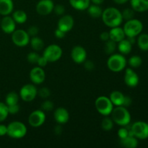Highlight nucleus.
Masks as SVG:
<instances>
[{
	"label": "nucleus",
	"instance_id": "obj_40",
	"mask_svg": "<svg viewBox=\"0 0 148 148\" xmlns=\"http://www.w3.org/2000/svg\"><path fill=\"white\" fill-rule=\"evenodd\" d=\"M53 12H54L55 14H56L57 15H63L65 12V7L64 6H63L62 4H56L54 5L53 7Z\"/></svg>",
	"mask_w": 148,
	"mask_h": 148
},
{
	"label": "nucleus",
	"instance_id": "obj_9",
	"mask_svg": "<svg viewBox=\"0 0 148 148\" xmlns=\"http://www.w3.org/2000/svg\"><path fill=\"white\" fill-rule=\"evenodd\" d=\"M30 37L27 31L22 29L15 30L12 33V40L15 46L25 47L30 43Z\"/></svg>",
	"mask_w": 148,
	"mask_h": 148
},
{
	"label": "nucleus",
	"instance_id": "obj_33",
	"mask_svg": "<svg viewBox=\"0 0 148 148\" xmlns=\"http://www.w3.org/2000/svg\"><path fill=\"white\" fill-rule=\"evenodd\" d=\"M128 64L132 68H138L143 64V59L140 56L134 55L129 59Z\"/></svg>",
	"mask_w": 148,
	"mask_h": 148
},
{
	"label": "nucleus",
	"instance_id": "obj_37",
	"mask_svg": "<svg viewBox=\"0 0 148 148\" xmlns=\"http://www.w3.org/2000/svg\"><path fill=\"white\" fill-rule=\"evenodd\" d=\"M53 107H54V105L53 102L49 100H46L41 104V110H43V111H52L53 109Z\"/></svg>",
	"mask_w": 148,
	"mask_h": 148
},
{
	"label": "nucleus",
	"instance_id": "obj_22",
	"mask_svg": "<svg viewBox=\"0 0 148 148\" xmlns=\"http://www.w3.org/2000/svg\"><path fill=\"white\" fill-rule=\"evenodd\" d=\"M124 98L125 95L121 92L119 90H114L111 94H110L109 98L114 106H123L124 103Z\"/></svg>",
	"mask_w": 148,
	"mask_h": 148
},
{
	"label": "nucleus",
	"instance_id": "obj_35",
	"mask_svg": "<svg viewBox=\"0 0 148 148\" xmlns=\"http://www.w3.org/2000/svg\"><path fill=\"white\" fill-rule=\"evenodd\" d=\"M121 14H122L123 20H126L127 21L134 18V10L132 8L124 9V11L121 12Z\"/></svg>",
	"mask_w": 148,
	"mask_h": 148
},
{
	"label": "nucleus",
	"instance_id": "obj_12",
	"mask_svg": "<svg viewBox=\"0 0 148 148\" xmlns=\"http://www.w3.org/2000/svg\"><path fill=\"white\" fill-rule=\"evenodd\" d=\"M54 4L52 0H40L36 7V12L41 16L49 15L53 12Z\"/></svg>",
	"mask_w": 148,
	"mask_h": 148
},
{
	"label": "nucleus",
	"instance_id": "obj_21",
	"mask_svg": "<svg viewBox=\"0 0 148 148\" xmlns=\"http://www.w3.org/2000/svg\"><path fill=\"white\" fill-rule=\"evenodd\" d=\"M130 4L134 12H144L148 10V0H130Z\"/></svg>",
	"mask_w": 148,
	"mask_h": 148
},
{
	"label": "nucleus",
	"instance_id": "obj_25",
	"mask_svg": "<svg viewBox=\"0 0 148 148\" xmlns=\"http://www.w3.org/2000/svg\"><path fill=\"white\" fill-rule=\"evenodd\" d=\"M121 146L127 148H136L138 146V140L134 136H127V137L120 140Z\"/></svg>",
	"mask_w": 148,
	"mask_h": 148
},
{
	"label": "nucleus",
	"instance_id": "obj_4",
	"mask_svg": "<svg viewBox=\"0 0 148 148\" xmlns=\"http://www.w3.org/2000/svg\"><path fill=\"white\" fill-rule=\"evenodd\" d=\"M27 134V127L20 121H12L7 125V134L12 139H22Z\"/></svg>",
	"mask_w": 148,
	"mask_h": 148
},
{
	"label": "nucleus",
	"instance_id": "obj_8",
	"mask_svg": "<svg viewBox=\"0 0 148 148\" xmlns=\"http://www.w3.org/2000/svg\"><path fill=\"white\" fill-rule=\"evenodd\" d=\"M38 95V90L33 84H26L20 88L19 96L25 102H31Z\"/></svg>",
	"mask_w": 148,
	"mask_h": 148
},
{
	"label": "nucleus",
	"instance_id": "obj_46",
	"mask_svg": "<svg viewBox=\"0 0 148 148\" xmlns=\"http://www.w3.org/2000/svg\"><path fill=\"white\" fill-rule=\"evenodd\" d=\"M100 38H101V40L106 42L107 40H108L110 39V36H109V32L104 31L103 33H101L100 35Z\"/></svg>",
	"mask_w": 148,
	"mask_h": 148
},
{
	"label": "nucleus",
	"instance_id": "obj_10",
	"mask_svg": "<svg viewBox=\"0 0 148 148\" xmlns=\"http://www.w3.org/2000/svg\"><path fill=\"white\" fill-rule=\"evenodd\" d=\"M131 131L137 139L146 140L148 138V123L136 121L131 126Z\"/></svg>",
	"mask_w": 148,
	"mask_h": 148
},
{
	"label": "nucleus",
	"instance_id": "obj_20",
	"mask_svg": "<svg viewBox=\"0 0 148 148\" xmlns=\"http://www.w3.org/2000/svg\"><path fill=\"white\" fill-rule=\"evenodd\" d=\"M14 9L12 0H0V14L2 16L11 14Z\"/></svg>",
	"mask_w": 148,
	"mask_h": 148
},
{
	"label": "nucleus",
	"instance_id": "obj_14",
	"mask_svg": "<svg viewBox=\"0 0 148 148\" xmlns=\"http://www.w3.org/2000/svg\"><path fill=\"white\" fill-rule=\"evenodd\" d=\"M75 20L70 14H63L58 21V28L63 30L65 33L70 31L74 27Z\"/></svg>",
	"mask_w": 148,
	"mask_h": 148
},
{
	"label": "nucleus",
	"instance_id": "obj_49",
	"mask_svg": "<svg viewBox=\"0 0 148 148\" xmlns=\"http://www.w3.org/2000/svg\"><path fill=\"white\" fill-rule=\"evenodd\" d=\"M7 133V126L4 124H0V137L6 135Z\"/></svg>",
	"mask_w": 148,
	"mask_h": 148
},
{
	"label": "nucleus",
	"instance_id": "obj_42",
	"mask_svg": "<svg viewBox=\"0 0 148 148\" xmlns=\"http://www.w3.org/2000/svg\"><path fill=\"white\" fill-rule=\"evenodd\" d=\"M8 106L9 114H11V115L17 114L19 112V111H20V106L18 105V103L11 106Z\"/></svg>",
	"mask_w": 148,
	"mask_h": 148
},
{
	"label": "nucleus",
	"instance_id": "obj_28",
	"mask_svg": "<svg viewBox=\"0 0 148 148\" xmlns=\"http://www.w3.org/2000/svg\"><path fill=\"white\" fill-rule=\"evenodd\" d=\"M88 10V13L91 17L93 18H98V17H101L103 13V10L100 5H97V4H90L89 7L87 9Z\"/></svg>",
	"mask_w": 148,
	"mask_h": 148
},
{
	"label": "nucleus",
	"instance_id": "obj_16",
	"mask_svg": "<svg viewBox=\"0 0 148 148\" xmlns=\"http://www.w3.org/2000/svg\"><path fill=\"white\" fill-rule=\"evenodd\" d=\"M0 27L4 33L12 34L16 30V23L12 17L6 15L0 20Z\"/></svg>",
	"mask_w": 148,
	"mask_h": 148
},
{
	"label": "nucleus",
	"instance_id": "obj_43",
	"mask_svg": "<svg viewBox=\"0 0 148 148\" xmlns=\"http://www.w3.org/2000/svg\"><path fill=\"white\" fill-rule=\"evenodd\" d=\"M84 64V67L86 70L88 71H92L93 70L94 68H95V64H94L93 62L90 60H85V62L82 63Z\"/></svg>",
	"mask_w": 148,
	"mask_h": 148
},
{
	"label": "nucleus",
	"instance_id": "obj_29",
	"mask_svg": "<svg viewBox=\"0 0 148 148\" xmlns=\"http://www.w3.org/2000/svg\"><path fill=\"white\" fill-rule=\"evenodd\" d=\"M137 45L138 47L143 51H148V34L143 33L139 35L137 38Z\"/></svg>",
	"mask_w": 148,
	"mask_h": 148
},
{
	"label": "nucleus",
	"instance_id": "obj_39",
	"mask_svg": "<svg viewBox=\"0 0 148 148\" xmlns=\"http://www.w3.org/2000/svg\"><path fill=\"white\" fill-rule=\"evenodd\" d=\"M129 130H130V129L127 128V127L126 126V127H121V128L118 130L117 134H118V137H119L120 140L125 138L127 136H129Z\"/></svg>",
	"mask_w": 148,
	"mask_h": 148
},
{
	"label": "nucleus",
	"instance_id": "obj_6",
	"mask_svg": "<svg viewBox=\"0 0 148 148\" xmlns=\"http://www.w3.org/2000/svg\"><path fill=\"white\" fill-rule=\"evenodd\" d=\"M95 106L97 111L104 116L111 115L114 109V104L110 98L106 96H99L97 98L95 101Z\"/></svg>",
	"mask_w": 148,
	"mask_h": 148
},
{
	"label": "nucleus",
	"instance_id": "obj_41",
	"mask_svg": "<svg viewBox=\"0 0 148 148\" xmlns=\"http://www.w3.org/2000/svg\"><path fill=\"white\" fill-rule=\"evenodd\" d=\"M39 29L37 26L36 25H31L28 27L27 30V34L30 36V37H34V36H36L38 33Z\"/></svg>",
	"mask_w": 148,
	"mask_h": 148
},
{
	"label": "nucleus",
	"instance_id": "obj_26",
	"mask_svg": "<svg viewBox=\"0 0 148 148\" xmlns=\"http://www.w3.org/2000/svg\"><path fill=\"white\" fill-rule=\"evenodd\" d=\"M12 17L17 24H24L27 20V15L25 11L22 10H17L12 13Z\"/></svg>",
	"mask_w": 148,
	"mask_h": 148
},
{
	"label": "nucleus",
	"instance_id": "obj_45",
	"mask_svg": "<svg viewBox=\"0 0 148 148\" xmlns=\"http://www.w3.org/2000/svg\"><path fill=\"white\" fill-rule=\"evenodd\" d=\"M54 36H55V37L57 38L62 39L65 37V36H66V33H65V32H64L63 30L57 28L56 30H55Z\"/></svg>",
	"mask_w": 148,
	"mask_h": 148
},
{
	"label": "nucleus",
	"instance_id": "obj_13",
	"mask_svg": "<svg viewBox=\"0 0 148 148\" xmlns=\"http://www.w3.org/2000/svg\"><path fill=\"white\" fill-rule=\"evenodd\" d=\"M71 58L76 64H82L87 59V51L81 46H75L71 51Z\"/></svg>",
	"mask_w": 148,
	"mask_h": 148
},
{
	"label": "nucleus",
	"instance_id": "obj_47",
	"mask_svg": "<svg viewBox=\"0 0 148 148\" xmlns=\"http://www.w3.org/2000/svg\"><path fill=\"white\" fill-rule=\"evenodd\" d=\"M132 103V100L130 98V96H127L125 95V98H124V103H123V106L124 107H129L130 106H131Z\"/></svg>",
	"mask_w": 148,
	"mask_h": 148
},
{
	"label": "nucleus",
	"instance_id": "obj_19",
	"mask_svg": "<svg viewBox=\"0 0 148 148\" xmlns=\"http://www.w3.org/2000/svg\"><path fill=\"white\" fill-rule=\"evenodd\" d=\"M109 36L110 39L114 40L116 43H119L121 40H122L123 39L125 38L126 37L124 30H123V28L120 27L119 26L111 27V30L109 31Z\"/></svg>",
	"mask_w": 148,
	"mask_h": 148
},
{
	"label": "nucleus",
	"instance_id": "obj_5",
	"mask_svg": "<svg viewBox=\"0 0 148 148\" xmlns=\"http://www.w3.org/2000/svg\"><path fill=\"white\" fill-rule=\"evenodd\" d=\"M123 30L127 37H136L143 31V25L140 20L133 18L126 22Z\"/></svg>",
	"mask_w": 148,
	"mask_h": 148
},
{
	"label": "nucleus",
	"instance_id": "obj_51",
	"mask_svg": "<svg viewBox=\"0 0 148 148\" xmlns=\"http://www.w3.org/2000/svg\"><path fill=\"white\" fill-rule=\"evenodd\" d=\"M117 4H124L127 3L129 0H113Z\"/></svg>",
	"mask_w": 148,
	"mask_h": 148
},
{
	"label": "nucleus",
	"instance_id": "obj_36",
	"mask_svg": "<svg viewBox=\"0 0 148 148\" xmlns=\"http://www.w3.org/2000/svg\"><path fill=\"white\" fill-rule=\"evenodd\" d=\"M39 57H40V55L36 51H32L27 55V61H28L29 63L32 64H37Z\"/></svg>",
	"mask_w": 148,
	"mask_h": 148
},
{
	"label": "nucleus",
	"instance_id": "obj_34",
	"mask_svg": "<svg viewBox=\"0 0 148 148\" xmlns=\"http://www.w3.org/2000/svg\"><path fill=\"white\" fill-rule=\"evenodd\" d=\"M9 115L8 106L5 103L0 102V122L4 121Z\"/></svg>",
	"mask_w": 148,
	"mask_h": 148
},
{
	"label": "nucleus",
	"instance_id": "obj_15",
	"mask_svg": "<svg viewBox=\"0 0 148 148\" xmlns=\"http://www.w3.org/2000/svg\"><path fill=\"white\" fill-rule=\"evenodd\" d=\"M30 79L33 84L40 85L46 79V73L43 69L40 66L33 68L30 72Z\"/></svg>",
	"mask_w": 148,
	"mask_h": 148
},
{
	"label": "nucleus",
	"instance_id": "obj_17",
	"mask_svg": "<svg viewBox=\"0 0 148 148\" xmlns=\"http://www.w3.org/2000/svg\"><path fill=\"white\" fill-rule=\"evenodd\" d=\"M139 76L132 68H127L124 74V82L130 88H134L139 84Z\"/></svg>",
	"mask_w": 148,
	"mask_h": 148
},
{
	"label": "nucleus",
	"instance_id": "obj_11",
	"mask_svg": "<svg viewBox=\"0 0 148 148\" xmlns=\"http://www.w3.org/2000/svg\"><path fill=\"white\" fill-rule=\"evenodd\" d=\"M46 121V114L43 110H36L30 113L28 116V123L32 127L38 128L43 125Z\"/></svg>",
	"mask_w": 148,
	"mask_h": 148
},
{
	"label": "nucleus",
	"instance_id": "obj_31",
	"mask_svg": "<svg viewBox=\"0 0 148 148\" xmlns=\"http://www.w3.org/2000/svg\"><path fill=\"white\" fill-rule=\"evenodd\" d=\"M117 48V45L116 42L114 40L109 39L108 40L105 42V45H104V51L106 54L111 55L114 53Z\"/></svg>",
	"mask_w": 148,
	"mask_h": 148
},
{
	"label": "nucleus",
	"instance_id": "obj_27",
	"mask_svg": "<svg viewBox=\"0 0 148 148\" xmlns=\"http://www.w3.org/2000/svg\"><path fill=\"white\" fill-rule=\"evenodd\" d=\"M29 43L30 44L32 49L36 51H41L44 48V42L40 38L38 37L37 36L30 38V43Z\"/></svg>",
	"mask_w": 148,
	"mask_h": 148
},
{
	"label": "nucleus",
	"instance_id": "obj_23",
	"mask_svg": "<svg viewBox=\"0 0 148 148\" xmlns=\"http://www.w3.org/2000/svg\"><path fill=\"white\" fill-rule=\"evenodd\" d=\"M117 49L120 53L123 55L129 54L132 49V44L129 41L128 39H123L117 44Z\"/></svg>",
	"mask_w": 148,
	"mask_h": 148
},
{
	"label": "nucleus",
	"instance_id": "obj_24",
	"mask_svg": "<svg viewBox=\"0 0 148 148\" xmlns=\"http://www.w3.org/2000/svg\"><path fill=\"white\" fill-rule=\"evenodd\" d=\"M70 5L74 9L83 11L88 9L90 4V0H69Z\"/></svg>",
	"mask_w": 148,
	"mask_h": 148
},
{
	"label": "nucleus",
	"instance_id": "obj_48",
	"mask_svg": "<svg viewBox=\"0 0 148 148\" xmlns=\"http://www.w3.org/2000/svg\"><path fill=\"white\" fill-rule=\"evenodd\" d=\"M53 131H54L55 134H56V135H60L62 133V132H63V128L62 127V124H59L58 125L55 126L54 129H53Z\"/></svg>",
	"mask_w": 148,
	"mask_h": 148
},
{
	"label": "nucleus",
	"instance_id": "obj_30",
	"mask_svg": "<svg viewBox=\"0 0 148 148\" xmlns=\"http://www.w3.org/2000/svg\"><path fill=\"white\" fill-rule=\"evenodd\" d=\"M19 95L17 92L12 91L7 93L5 97V103L7 106L14 105V104L18 103L19 101Z\"/></svg>",
	"mask_w": 148,
	"mask_h": 148
},
{
	"label": "nucleus",
	"instance_id": "obj_1",
	"mask_svg": "<svg viewBox=\"0 0 148 148\" xmlns=\"http://www.w3.org/2000/svg\"><path fill=\"white\" fill-rule=\"evenodd\" d=\"M102 20L104 24L109 27H118L122 23L123 17L121 12L115 7H108L103 11Z\"/></svg>",
	"mask_w": 148,
	"mask_h": 148
},
{
	"label": "nucleus",
	"instance_id": "obj_38",
	"mask_svg": "<svg viewBox=\"0 0 148 148\" xmlns=\"http://www.w3.org/2000/svg\"><path fill=\"white\" fill-rule=\"evenodd\" d=\"M38 94L39 95V96L40 97L43 99H46V98H49L51 95V91L46 87H43V88H40L39 90H38Z\"/></svg>",
	"mask_w": 148,
	"mask_h": 148
},
{
	"label": "nucleus",
	"instance_id": "obj_44",
	"mask_svg": "<svg viewBox=\"0 0 148 148\" xmlns=\"http://www.w3.org/2000/svg\"><path fill=\"white\" fill-rule=\"evenodd\" d=\"M48 63H49V62H48L47 59L43 56H40V57H39L38 60L37 62V64L38 65V66H40V67H43V66H46Z\"/></svg>",
	"mask_w": 148,
	"mask_h": 148
},
{
	"label": "nucleus",
	"instance_id": "obj_18",
	"mask_svg": "<svg viewBox=\"0 0 148 148\" xmlns=\"http://www.w3.org/2000/svg\"><path fill=\"white\" fill-rule=\"evenodd\" d=\"M54 120L59 124H64L69 121V111L63 107H59L55 110L53 113Z\"/></svg>",
	"mask_w": 148,
	"mask_h": 148
},
{
	"label": "nucleus",
	"instance_id": "obj_32",
	"mask_svg": "<svg viewBox=\"0 0 148 148\" xmlns=\"http://www.w3.org/2000/svg\"><path fill=\"white\" fill-rule=\"evenodd\" d=\"M114 122L111 117H108V116H107L101 121V127L106 132L111 131L114 127Z\"/></svg>",
	"mask_w": 148,
	"mask_h": 148
},
{
	"label": "nucleus",
	"instance_id": "obj_50",
	"mask_svg": "<svg viewBox=\"0 0 148 148\" xmlns=\"http://www.w3.org/2000/svg\"><path fill=\"white\" fill-rule=\"evenodd\" d=\"M103 1L104 0H90V2L94 4H97V5H101Z\"/></svg>",
	"mask_w": 148,
	"mask_h": 148
},
{
	"label": "nucleus",
	"instance_id": "obj_2",
	"mask_svg": "<svg viewBox=\"0 0 148 148\" xmlns=\"http://www.w3.org/2000/svg\"><path fill=\"white\" fill-rule=\"evenodd\" d=\"M111 119L115 124L120 127H126L131 121V115L130 111L123 106H116L111 114Z\"/></svg>",
	"mask_w": 148,
	"mask_h": 148
},
{
	"label": "nucleus",
	"instance_id": "obj_7",
	"mask_svg": "<svg viewBox=\"0 0 148 148\" xmlns=\"http://www.w3.org/2000/svg\"><path fill=\"white\" fill-rule=\"evenodd\" d=\"M63 53L62 48L56 44H51L44 49L43 56L49 62H56L61 59Z\"/></svg>",
	"mask_w": 148,
	"mask_h": 148
},
{
	"label": "nucleus",
	"instance_id": "obj_3",
	"mask_svg": "<svg viewBox=\"0 0 148 148\" xmlns=\"http://www.w3.org/2000/svg\"><path fill=\"white\" fill-rule=\"evenodd\" d=\"M127 61L121 53H113L107 60V66L114 72H119L124 70L127 66Z\"/></svg>",
	"mask_w": 148,
	"mask_h": 148
}]
</instances>
